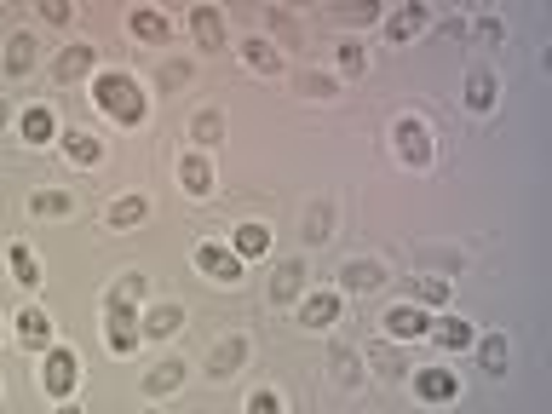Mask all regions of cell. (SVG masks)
<instances>
[{"mask_svg":"<svg viewBox=\"0 0 552 414\" xmlns=\"http://www.w3.org/2000/svg\"><path fill=\"white\" fill-rule=\"evenodd\" d=\"M299 87L311 92V98H334V92H340V81H334V75H305Z\"/></svg>","mask_w":552,"mask_h":414,"instance_id":"cell-35","label":"cell"},{"mask_svg":"<svg viewBox=\"0 0 552 414\" xmlns=\"http://www.w3.org/2000/svg\"><path fill=\"white\" fill-rule=\"evenodd\" d=\"M190 35H196V46L219 52V46L230 41V29H225V18H219V6H190Z\"/></svg>","mask_w":552,"mask_h":414,"instance_id":"cell-8","label":"cell"},{"mask_svg":"<svg viewBox=\"0 0 552 414\" xmlns=\"http://www.w3.org/2000/svg\"><path fill=\"white\" fill-rule=\"evenodd\" d=\"M242 363H248V340H242V334H230V340L213 345L207 374H213V380H230V374H242Z\"/></svg>","mask_w":552,"mask_h":414,"instance_id":"cell-9","label":"cell"},{"mask_svg":"<svg viewBox=\"0 0 552 414\" xmlns=\"http://www.w3.org/2000/svg\"><path fill=\"white\" fill-rule=\"evenodd\" d=\"M75 374H81L75 351H69V345H46V368H41L46 397H69V391H75Z\"/></svg>","mask_w":552,"mask_h":414,"instance_id":"cell-4","label":"cell"},{"mask_svg":"<svg viewBox=\"0 0 552 414\" xmlns=\"http://www.w3.org/2000/svg\"><path fill=\"white\" fill-rule=\"evenodd\" d=\"M265 23H271L276 35H288V41H294V35H299V23L288 18V12H265Z\"/></svg>","mask_w":552,"mask_h":414,"instance_id":"cell-38","label":"cell"},{"mask_svg":"<svg viewBox=\"0 0 552 414\" xmlns=\"http://www.w3.org/2000/svg\"><path fill=\"white\" fill-rule=\"evenodd\" d=\"M58 138H64V156L75 161V167H98V161H104V144L92 133H58Z\"/></svg>","mask_w":552,"mask_h":414,"instance_id":"cell-22","label":"cell"},{"mask_svg":"<svg viewBox=\"0 0 552 414\" xmlns=\"http://www.w3.org/2000/svg\"><path fill=\"white\" fill-rule=\"evenodd\" d=\"M18 127H23V138H29V144H52V138H58V115L46 110V104H29Z\"/></svg>","mask_w":552,"mask_h":414,"instance_id":"cell-19","label":"cell"},{"mask_svg":"<svg viewBox=\"0 0 552 414\" xmlns=\"http://www.w3.org/2000/svg\"><path fill=\"white\" fill-rule=\"evenodd\" d=\"M92 58H98V46H64L58 64H52V81H81V75H92Z\"/></svg>","mask_w":552,"mask_h":414,"instance_id":"cell-14","label":"cell"},{"mask_svg":"<svg viewBox=\"0 0 552 414\" xmlns=\"http://www.w3.org/2000/svg\"><path fill=\"white\" fill-rule=\"evenodd\" d=\"M18 340L29 345V351H46V345H52V322H46V311H41V305L18 311Z\"/></svg>","mask_w":552,"mask_h":414,"instance_id":"cell-16","label":"cell"},{"mask_svg":"<svg viewBox=\"0 0 552 414\" xmlns=\"http://www.w3.org/2000/svg\"><path fill=\"white\" fill-rule=\"evenodd\" d=\"M104 334H110V351L115 357H127V351H138V340H144V328H138V299H127V294H115L110 288V299H104Z\"/></svg>","mask_w":552,"mask_h":414,"instance_id":"cell-2","label":"cell"},{"mask_svg":"<svg viewBox=\"0 0 552 414\" xmlns=\"http://www.w3.org/2000/svg\"><path fill=\"white\" fill-rule=\"evenodd\" d=\"M426 23H432V12H426L420 0H409V6H397V12H391L386 29H391V41H409V35H420Z\"/></svg>","mask_w":552,"mask_h":414,"instance_id":"cell-20","label":"cell"},{"mask_svg":"<svg viewBox=\"0 0 552 414\" xmlns=\"http://www.w3.org/2000/svg\"><path fill=\"white\" fill-rule=\"evenodd\" d=\"M391 138H397V156L409 161V167H432V127L420 115H397Z\"/></svg>","mask_w":552,"mask_h":414,"instance_id":"cell-3","label":"cell"},{"mask_svg":"<svg viewBox=\"0 0 552 414\" xmlns=\"http://www.w3.org/2000/svg\"><path fill=\"white\" fill-rule=\"evenodd\" d=\"M6 259H12V276H18L23 288H41V265H35V253L23 248V242H12V253H6Z\"/></svg>","mask_w":552,"mask_h":414,"instance_id":"cell-29","label":"cell"},{"mask_svg":"<svg viewBox=\"0 0 552 414\" xmlns=\"http://www.w3.org/2000/svg\"><path fill=\"white\" fill-rule=\"evenodd\" d=\"M35 12H41L46 23H69V18H75V6H64V0H41Z\"/></svg>","mask_w":552,"mask_h":414,"instance_id":"cell-37","label":"cell"},{"mask_svg":"<svg viewBox=\"0 0 552 414\" xmlns=\"http://www.w3.org/2000/svg\"><path fill=\"white\" fill-rule=\"evenodd\" d=\"M230 253H236V259H242V265H248V259H259V253H271V230L265 225H236L230 230Z\"/></svg>","mask_w":552,"mask_h":414,"instance_id":"cell-11","label":"cell"},{"mask_svg":"<svg viewBox=\"0 0 552 414\" xmlns=\"http://www.w3.org/2000/svg\"><path fill=\"white\" fill-rule=\"evenodd\" d=\"M414 299L420 305H443L449 299V276H414Z\"/></svg>","mask_w":552,"mask_h":414,"instance_id":"cell-32","label":"cell"},{"mask_svg":"<svg viewBox=\"0 0 552 414\" xmlns=\"http://www.w3.org/2000/svg\"><path fill=\"white\" fill-rule=\"evenodd\" d=\"M466 110H495V75L489 69L466 75Z\"/></svg>","mask_w":552,"mask_h":414,"instance_id":"cell-25","label":"cell"},{"mask_svg":"<svg viewBox=\"0 0 552 414\" xmlns=\"http://www.w3.org/2000/svg\"><path fill=\"white\" fill-rule=\"evenodd\" d=\"M380 322H386L391 340H426V328H432V317H426V311H420L414 299H409V305H391V311H386Z\"/></svg>","mask_w":552,"mask_h":414,"instance_id":"cell-7","label":"cell"},{"mask_svg":"<svg viewBox=\"0 0 552 414\" xmlns=\"http://www.w3.org/2000/svg\"><path fill=\"white\" fill-rule=\"evenodd\" d=\"M92 98L104 104V110L121 121V127H138L144 115H150V98H144V87H138L133 75H121V69H104L98 81H92Z\"/></svg>","mask_w":552,"mask_h":414,"instance_id":"cell-1","label":"cell"},{"mask_svg":"<svg viewBox=\"0 0 552 414\" xmlns=\"http://www.w3.org/2000/svg\"><path fill=\"white\" fill-rule=\"evenodd\" d=\"M127 29H133L138 41H150V46H161V41H167V35H173V23L161 18L156 6H138L133 18H127Z\"/></svg>","mask_w":552,"mask_h":414,"instance_id":"cell-18","label":"cell"},{"mask_svg":"<svg viewBox=\"0 0 552 414\" xmlns=\"http://www.w3.org/2000/svg\"><path fill=\"white\" fill-rule=\"evenodd\" d=\"M196 271L236 288V282H242V259L230 253V242H202V248H196Z\"/></svg>","mask_w":552,"mask_h":414,"instance_id":"cell-5","label":"cell"},{"mask_svg":"<svg viewBox=\"0 0 552 414\" xmlns=\"http://www.w3.org/2000/svg\"><path fill=\"white\" fill-rule=\"evenodd\" d=\"M334 213H328V207H311V230H305V236H311V242H328V236H334Z\"/></svg>","mask_w":552,"mask_h":414,"instance_id":"cell-34","label":"cell"},{"mask_svg":"<svg viewBox=\"0 0 552 414\" xmlns=\"http://www.w3.org/2000/svg\"><path fill=\"white\" fill-rule=\"evenodd\" d=\"M184 311L179 305H150L144 317H138V328H144V340H167V334H179Z\"/></svg>","mask_w":552,"mask_h":414,"instance_id":"cell-17","label":"cell"},{"mask_svg":"<svg viewBox=\"0 0 552 414\" xmlns=\"http://www.w3.org/2000/svg\"><path fill=\"white\" fill-rule=\"evenodd\" d=\"M299 288H305V265H299V259H282V265L271 271V305L299 299Z\"/></svg>","mask_w":552,"mask_h":414,"instance_id":"cell-13","label":"cell"},{"mask_svg":"<svg viewBox=\"0 0 552 414\" xmlns=\"http://www.w3.org/2000/svg\"><path fill=\"white\" fill-rule=\"evenodd\" d=\"M29 213H35V219H64L69 196L64 190H35V196H29Z\"/></svg>","mask_w":552,"mask_h":414,"instance_id":"cell-28","label":"cell"},{"mask_svg":"<svg viewBox=\"0 0 552 414\" xmlns=\"http://www.w3.org/2000/svg\"><path fill=\"white\" fill-rule=\"evenodd\" d=\"M363 64H368V52H363L357 41H345V46H340V69H345V75H357Z\"/></svg>","mask_w":552,"mask_h":414,"instance_id":"cell-36","label":"cell"},{"mask_svg":"<svg viewBox=\"0 0 552 414\" xmlns=\"http://www.w3.org/2000/svg\"><path fill=\"white\" fill-rule=\"evenodd\" d=\"M179 386H184V363H173V357L144 374V391H150V397H167V391H179Z\"/></svg>","mask_w":552,"mask_h":414,"instance_id":"cell-24","label":"cell"},{"mask_svg":"<svg viewBox=\"0 0 552 414\" xmlns=\"http://www.w3.org/2000/svg\"><path fill=\"white\" fill-rule=\"evenodd\" d=\"M6 121H12V110H6V98H0V127H6Z\"/></svg>","mask_w":552,"mask_h":414,"instance_id":"cell-42","label":"cell"},{"mask_svg":"<svg viewBox=\"0 0 552 414\" xmlns=\"http://www.w3.org/2000/svg\"><path fill=\"white\" fill-rule=\"evenodd\" d=\"M52 414H81V409H75V403H58V409H52Z\"/></svg>","mask_w":552,"mask_h":414,"instance_id":"cell-41","label":"cell"},{"mask_svg":"<svg viewBox=\"0 0 552 414\" xmlns=\"http://www.w3.org/2000/svg\"><path fill=\"white\" fill-rule=\"evenodd\" d=\"M248 414H282V391H276V386H259V391L248 397Z\"/></svg>","mask_w":552,"mask_h":414,"instance_id":"cell-33","label":"cell"},{"mask_svg":"<svg viewBox=\"0 0 552 414\" xmlns=\"http://www.w3.org/2000/svg\"><path fill=\"white\" fill-rule=\"evenodd\" d=\"M35 69V41L29 35H12L6 41V75H29Z\"/></svg>","mask_w":552,"mask_h":414,"instance_id":"cell-27","label":"cell"},{"mask_svg":"<svg viewBox=\"0 0 552 414\" xmlns=\"http://www.w3.org/2000/svg\"><path fill=\"white\" fill-rule=\"evenodd\" d=\"M478 357H483V368H489V374H506V357H512V351H506V334H483Z\"/></svg>","mask_w":552,"mask_h":414,"instance_id":"cell-31","label":"cell"},{"mask_svg":"<svg viewBox=\"0 0 552 414\" xmlns=\"http://www.w3.org/2000/svg\"><path fill=\"white\" fill-rule=\"evenodd\" d=\"M478 35H483V41H501L506 29H501V18H483V23H478Z\"/></svg>","mask_w":552,"mask_h":414,"instance_id":"cell-40","label":"cell"},{"mask_svg":"<svg viewBox=\"0 0 552 414\" xmlns=\"http://www.w3.org/2000/svg\"><path fill=\"white\" fill-rule=\"evenodd\" d=\"M340 18H351V23H374V18H380V6H345Z\"/></svg>","mask_w":552,"mask_h":414,"instance_id":"cell-39","label":"cell"},{"mask_svg":"<svg viewBox=\"0 0 552 414\" xmlns=\"http://www.w3.org/2000/svg\"><path fill=\"white\" fill-rule=\"evenodd\" d=\"M144 219H150V202H144V196H121V202L110 207V225H115V230L144 225Z\"/></svg>","mask_w":552,"mask_h":414,"instance_id":"cell-26","label":"cell"},{"mask_svg":"<svg viewBox=\"0 0 552 414\" xmlns=\"http://www.w3.org/2000/svg\"><path fill=\"white\" fill-rule=\"evenodd\" d=\"M299 322H305V328H334V322H340V294H328V288H322V294H311L305 299V305H299Z\"/></svg>","mask_w":552,"mask_h":414,"instance_id":"cell-12","label":"cell"},{"mask_svg":"<svg viewBox=\"0 0 552 414\" xmlns=\"http://www.w3.org/2000/svg\"><path fill=\"white\" fill-rule=\"evenodd\" d=\"M426 334H432V340L443 345V351H466V345L478 340V328H472V322H460V317H437L432 328H426Z\"/></svg>","mask_w":552,"mask_h":414,"instance_id":"cell-15","label":"cell"},{"mask_svg":"<svg viewBox=\"0 0 552 414\" xmlns=\"http://www.w3.org/2000/svg\"><path fill=\"white\" fill-rule=\"evenodd\" d=\"M414 397H426V403H455L460 374L455 368H414Z\"/></svg>","mask_w":552,"mask_h":414,"instance_id":"cell-6","label":"cell"},{"mask_svg":"<svg viewBox=\"0 0 552 414\" xmlns=\"http://www.w3.org/2000/svg\"><path fill=\"white\" fill-rule=\"evenodd\" d=\"M190 138H196L202 150H213V144L225 138V115H219V110H202V115H196V127H190Z\"/></svg>","mask_w":552,"mask_h":414,"instance_id":"cell-30","label":"cell"},{"mask_svg":"<svg viewBox=\"0 0 552 414\" xmlns=\"http://www.w3.org/2000/svg\"><path fill=\"white\" fill-rule=\"evenodd\" d=\"M179 184H184V196H213V167H207L202 150H190V156H179Z\"/></svg>","mask_w":552,"mask_h":414,"instance_id":"cell-10","label":"cell"},{"mask_svg":"<svg viewBox=\"0 0 552 414\" xmlns=\"http://www.w3.org/2000/svg\"><path fill=\"white\" fill-rule=\"evenodd\" d=\"M242 58H248L259 75H282V69H288V64H282V52H276L265 35H248V41H242Z\"/></svg>","mask_w":552,"mask_h":414,"instance_id":"cell-21","label":"cell"},{"mask_svg":"<svg viewBox=\"0 0 552 414\" xmlns=\"http://www.w3.org/2000/svg\"><path fill=\"white\" fill-rule=\"evenodd\" d=\"M340 288L345 294H368V288H380V265L374 259H351L340 271Z\"/></svg>","mask_w":552,"mask_h":414,"instance_id":"cell-23","label":"cell"}]
</instances>
